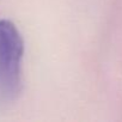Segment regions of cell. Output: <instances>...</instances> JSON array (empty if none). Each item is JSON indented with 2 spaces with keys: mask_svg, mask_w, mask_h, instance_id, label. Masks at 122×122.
Wrapping results in <instances>:
<instances>
[{
  "mask_svg": "<svg viewBox=\"0 0 122 122\" xmlns=\"http://www.w3.org/2000/svg\"><path fill=\"white\" fill-rule=\"evenodd\" d=\"M24 41L17 26L0 19V103L15 102L22 92Z\"/></svg>",
  "mask_w": 122,
  "mask_h": 122,
  "instance_id": "1",
  "label": "cell"
}]
</instances>
